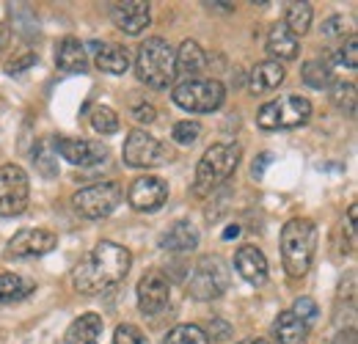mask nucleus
Wrapping results in <instances>:
<instances>
[{
    "label": "nucleus",
    "instance_id": "f257e3e1",
    "mask_svg": "<svg viewBox=\"0 0 358 344\" xmlns=\"http://www.w3.org/2000/svg\"><path fill=\"white\" fill-rule=\"evenodd\" d=\"M133 267V254L110 240H102L91 248L72 273V284L83 295H99L119 287Z\"/></svg>",
    "mask_w": 358,
    "mask_h": 344
},
{
    "label": "nucleus",
    "instance_id": "f03ea898",
    "mask_svg": "<svg viewBox=\"0 0 358 344\" xmlns=\"http://www.w3.org/2000/svg\"><path fill=\"white\" fill-rule=\"evenodd\" d=\"M317 254V226L309 217H292L281 229V261L289 278H303Z\"/></svg>",
    "mask_w": 358,
    "mask_h": 344
},
{
    "label": "nucleus",
    "instance_id": "7ed1b4c3",
    "mask_svg": "<svg viewBox=\"0 0 358 344\" xmlns=\"http://www.w3.org/2000/svg\"><path fill=\"white\" fill-rule=\"evenodd\" d=\"M240 157H243L240 143H213L196 166L193 193L196 196H210L213 190H218L224 182H229V176L237 171Z\"/></svg>",
    "mask_w": 358,
    "mask_h": 344
},
{
    "label": "nucleus",
    "instance_id": "20e7f679",
    "mask_svg": "<svg viewBox=\"0 0 358 344\" xmlns=\"http://www.w3.org/2000/svg\"><path fill=\"white\" fill-rule=\"evenodd\" d=\"M135 75L141 83H146L149 88H163L174 86V47L160 39V36H152L138 47V55H135Z\"/></svg>",
    "mask_w": 358,
    "mask_h": 344
},
{
    "label": "nucleus",
    "instance_id": "39448f33",
    "mask_svg": "<svg viewBox=\"0 0 358 344\" xmlns=\"http://www.w3.org/2000/svg\"><path fill=\"white\" fill-rule=\"evenodd\" d=\"M312 119V102L306 96H278L265 102L257 113V124L262 129H292Z\"/></svg>",
    "mask_w": 358,
    "mask_h": 344
},
{
    "label": "nucleus",
    "instance_id": "423d86ee",
    "mask_svg": "<svg viewBox=\"0 0 358 344\" xmlns=\"http://www.w3.org/2000/svg\"><path fill=\"white\" fill-rule=\"evenodd\" d=\"M229 289V264L221 257H201L187 278V295L193 301H215Z\"/></svg>",
    "mask_w": 358,
    "mask_h": 344
},
{
    "label": "nucleus",
    "instance_id": "0eeeda50",
    "mask_svg": "<svg viewBox=\"0 0 358 344\" xmlns=\"http://www.w3.org/2000/svg\"><path fill=\"white\" fill-rule=\"evenodd\" d=\"M171 99L187 113H213L224 105L226 88L221 80H182L171 91Z\"/></svg>",
    "mask_w": 358,
    "mask_h": 344
},
{
    "label": "nucleus",
    "instance_id": "6e6552de",
    "mask_svg": "<svg viewBox=\"0 0 358 344\" xmlns=\"http://www.w3.org/2000/svg\"><path fill=\"white\" fill-rule=\"evenodd\" d=\"M122 185L119 182H96L89 185L83 190H78L72 196V207L75 213L89 220H99V217H108L116 213V207L122 204Z\"/></svg>",
    "mask_w": 358,
    "mask_h": 344
},
{
    "label": "nucleus",
    "instance_id": "1a4fd4ad",
    "mask_svg": "<svg viewBox=\"0 0 358 344\" xmlns=\"http://www.w3.org/2000/svg\"><path fill=\"white\" fill-rule=\"evenodd\" d=\"M122 157L130 169H157V166L171 163V152L146 129H133L127 135Z\"/></svg>",
    "mask_w": 358,
    "mask_h": 344
},
{
    "label": "nucleus",
    "instance_id": "9d476101",
    "mask_svg": "<svg viewBox=\"0 0 358 344\" xmlns=\"http://www.w3.org/2000/svg\"><path fill=\"white\" fill-rule=\"evenodd\" d=\"M28 196H31L28 173L14 163L3 166L0 169V217L22 215L28 210Z\"/></svg>",
    "mask_w": 358,
    "mask_h": 344
},
{
    "label": "nucleus",
    "instance_id": "9b49d317",
    "mask_svg": "<svg viewBox=\"0 0 358 344\" xmlns=\"http://www.w3.org/2000/svg\"><path fill=\"white\" fill-rule=\"evenodd\" d=\"M55 149L66 163L80 169L102 166L110 157V149L102 141H86V138H55Z\"/></svg>",
    "mask_w": 358,
    "mask_h": 344
},
{
    "label": "nucleus",
    "instance_id": "f8f14e48",
    "mask_svg": "<svg viewBox=\"0 0 358 344\" xmlns=\"http://www.w3.org/2000/svg\"><path fill=\"white\" fill-rule=\"evenodd\" d=\"M169 201V185L160 176H138L127 190V204L135 213H157Z\"/></svg>",
    "mask_w": 358,
    "mask_h": 344
},
{
    "label": "nucleus",
    "instance_id": "ddd939ff",
    "mask_svg": "<svg viewBox=\"0 0 358 344\" xmlns=\"http://www.w3.org/2000/svg\"><path fill=\"white\" fill-rule=\"evenodd\" d=\"M135 295H138L141 314L155 317V314H160L169 306V301H171V284H169V278L160 270H149L146 275H141Z\"/></svg>",
    "mask_w": 358,
    "mask_h": 344
},
{
    "label": "nucleus",
    "instance_id": "4468645a",
    "mask_svg": "<svg viewBox=\"0 0 358 344\" xmlns=\"http://www.w3.org/2000/svg\"><path fill=\"white\" fill-rule=\"evenodd\" d=\"M58 248V237L45 229H22L8 240V257L11 259H36Z\"/></svg>",
    "mask_w": 358,
    "mask_h": 344
},
{
    "label": "nucleus",
    "instance_id": "2eb2a0df",
    "mask_svg": "<svg viewBox=\"0 0 358 344\" xmlns=\"http://www.w3.org/2000/svg\"><path fill=\"white\" fill-rule=\"evenodd\" d=\"M110 20H113V25H116L122 34H127V36H141V34L149 28V22H152V8H149V3H143V0L113 3V6H110Z\"/></svg>",
    "mask_w": 358,
    "mask_h": 344
},
{
    "label": "nucleus",
    "instance_id": "dca6fc26",
    "mask_svg": "<svg viewBox=\"0 0 358 344\" xmlns=\"http://www.w3.org/2000/svg\"><path fill=\"white\" fill-rule=\"evenodd\" d=\"M234 270L251 287H262L268 281V257L257 245H240L234 254Z\"/></svg>",
    "mask_w": 358,
    "mask_h": 344
},
{
    "label": "nucleus",
    "instance_id": "f3484780",
    "mask_svg": "<svg viewBox=\"0 0 358 344\" xmlns=\"http://www.w3.org/2000/svg\"><path fill=\"white\" fill-rule=\"evenodd\" d=\"M207 69V52L201 50V44L193 39H185L174 50V72L182 75L185 80H199V75Z\"/></svg>",
    "mask_w": 358,
    "mask_h": 344
},
{
    "label": "nucleus",
    "instance_id": "a211bd4d",
    "mask_svg": "<svg viewBox=\"0 0 358 344\" xmlns=\"http://www.w3.org/2000/svg\"><path fill=\"white\" fill-rule=\"evenodd\" d=\"M160 248L171 254H185V251L199 248V229L190 220H177L169 231L160 234Z\"/></svg>",
    "mask_w": 358,
    "mask_h": 344
},
{
    "label": "nucleus",
    "instance_id": "6ab92c4d",
    "mask_svg": "<svg viewBox=\"0 0 358 344\" xmlns=\"http://www.w3.org/2000/svg\"><path fill=\"white\" fill-rule=\"evenodd\" d=\"M55 64H58L61 72H72V75L86 72L89 69V55H86V47L80 44V39H75V36L61 39L55 47Z\"/></svg>",
    "mask_w": 358,
    "mask_h": 344
},
{
    "label": "nucleus",
    "instance_id": "aec40b11",
    "mask_svg": "<svg viewBox=\"0 0 358 344\" xmlns=\"http://www.w3.org/2000/svg\"><path fill=\"white\" fill-rule=\"evenodd\" d=\"M287 72L278 61H259L251 72H248V91L251 94H268L284 83Z\"/></svg>",
    "mask_w": 358,
    "mask_h": 344
},
{
    "label": "nucleus",
    "instance_id": "412c9836",
    "mask_svg": "<svg viewBox=\"0 0 358 344\" xmlns=\"http://www.w3.org/2000/svg\"><path fill=\"white\" fill-rule=\"evenodd\" d=\"M102 328H105L102 317L89 311V314H80V317L66 328L64 339H66V344H99Z\"/></svg>",
    "mask_w": 358,
    "mask_h": 344
},
{
    "label": "nucleus",
    "instance_id": "4be33fe9",
    "mask_svg": "<svg viewBox=\"0 0 358 344\" xmlns=\"http://www.w3.org/2000/svg\"><path fill=\"white\" fill-rule=\"evenodd\" d=\"M273 336H275V344H306L309 325L301 322L292 311H281L273 322Z\"/></svg>",
    "mask_w": 358,
    "mask_h": 344
},
{
    "label": "nucleus",
    "instance_id": "5701e85b",
    "mask_svg": "<svg viewBox=\"0 0 358 344\" xmlns=\"http://www.w3.org/2000/svg\"><path fill=\"white\" fill-rule=\"evenodd\" d=\"M298 50H301L298 36H292L284 22H275L268 31V52L273 58H278V61H295L298 58Z\"/></svg>",
    "mask_w": 358,
    "mask_h": 344
},
{
    "label": "nucleus",
    "instance_id": "b1692460",
    "mask_svg": "<svg viewBox=\"0 0 358 344\" xmlns=\"http://www.w3.org/2000/svg\"><path fill=\"white\" fill-rule=\"evenodd\" d=\"M96 47V69L99 72H108V75H124L127 66H130V55L122 44L105 42V44H94Z\"/></svg>",
    "mask_w": 358,
    "mask_h": 344
},
{
    "label": "nucleus",
    "instance_id": "393cba45",
    "mask_svg": "<svg viewBox=\"0 0 358 344\" xmlns=\"http://www.w3.org/2000/svg\"><path fill=\"white\" fill-rule=\"evenodd\" d=\"M34 166L45 179H55L58 176V149H55V138L47 135L34 146Z\"/></svg>",
    "mask_w": 358,
    "mask_h": 344
},
{
    "label": "nucleus",
    "instance_id": "a878e982",
    "mask_svg": "<svg viewBox=\"0 0 358 344\" xmlns=\"http://www.w3.org/2000/svg\"><path fill=\"white\" fill-rule=\"evenodd\" d=\"M301 78H303V83L309 88L322 91V88L331 86V80H334V66H331L328 58H314V61H306L301 66Z\"/></svg>",
    "mask_w": 358,
    "mask_h": 344
},
{
    "label": "nucleus",
    "instance_id": "bb28decb",
    "mask_svg": "<svg viewBox=\"0 0 358 344\" xmlns=\"http://www.w3.org/2000/svg\"><path fill=\"white\" fill-rule=\"evenodd\" d=\"M36 289V284L31 278L14 275V273H0V303H14L28 298Z\"/></svg>",
    "mask_w": 358,
    "mask_h": 344
},
{
    "label": "nucleus",
    "instance_id": "cd10ccee",
    "mask_svg": "<svg viewBox=\"0 0 358 344\" xmlns=\"http://www.w3.org/2000/svg\"><path fill=\"white\" fill-rule=\"evenodd\" d=\"M314 20V8L312 3H289L287 6V17H284V25L292 36H303L309 28H312Z\"/></svg>",
    "mask_w": 358,
    "mask_h": 344
},
{
    "label": "nucleus",
    "instance_id": "c85d7f7f",
    "mask_svg": "<svg viewBox=\"0 0 358 344\" xmlns=\"http://www.w3.org/2000/svg\"><path fill=\"white\" fill-rule=\"evenodd\" d=\"M331 102H334L348 119H353V116H356V83H350V80L334 83V86H331Z\"/></svg>",
    "mask_w": 358,
    "mask_h": 344
},
{
    "label": "nucleus",
    "instance_id": "c756f323",
    "mask_svg": "<svg viewBox=\"0 0 358 344\" xmlns=\"http://www.w3.org/2000/svg\"><path fill=\"white\" fill-rule=\"evenodd\" d=\"M163 344H210V336L199 325H177L169 331Z\"/></svg>",
    "mask_w": 358,
    "mask_h": 344
},
{
    "label": "nucleus",
    "instance_id": "7c9ffc66",
    "mask_svg": "<svg viewBox=\"0 0 358 344\" xmlns=\"http://www.w3.org/2000/svg\"><path fill=\"white\" fill-rule=\"evenodd\" d=\"M91 127L96 129L99 135H113V132H119V116H116V110L108 108V105H96L94 113H91Z\"/></svg>",
    "mask_w": 358,
    "mask_h": 344
},
{
    "label": "nucleus",
    "instance_id": "2f4dec72",
    "mask_svg": "<svg viewBox=\"0 0 358 344\" xmlns=\"http://www.w3.org/2000/svg\"><path fill=\"white\" fill-rule=\"evenodd\" d=\"M171 138H174V143H179V146H193L201 138V124L199 122H190V119L177 122L174 129H171Z\"/></svg>",
    "mask_w": 358,
    "mask_h": 344
},
{
    "label": "nucleus",
    "instance_id": "473e14b6",
    "mask_svg": "<svg viewBox=\"0 0 358 344\" xmlns=\"http://www.w3.org/2000/svg\"><path fill=\"white\" fill-rule=\"evenodd\" d=\"M113 344H149L146 339V334L133 325V322H124V325H119L116 328V334H113Z\"/></svg>",
    "mask_w": 358,
    "mask_h": 344
},
{
    "label": "nucleus",
    "instance_id": "72a5a7b5",
    "mask_svg": "<svg viewBox=\"0 0 358 344\" xmlns=\"http://www.w3.org/2000/svg\"><path fill=\"white\" fill-rule=\"evenodd\" d=\"M34 64H36V52H34V50H20V52H14V55L6 61V72H8V75H20V72L31 69Z\"/></svg>",
    "mask_w": 358,
    "mask_h": 344
},
{
    "label": "nucleus",
    "instance_id": "f704fd0d",
    "mask_svg": "<svg viewBox=\"0 0 358 344\" xmlns=\"http://www.w3.org/2000/svg\"><path fill=\"white\" fill-rule=\"evenodd\" d=\"M292 314L301 320V322H306V325H314L317 322V314H320V308H317V303L312 298H298L295 306H292Z\"/></svg>",
    "mask_w": 358,
    "mask_h": 344
},
{
    "label": "nucleus",
    "instance_id": "c9c22d12",
    "mask_svg": "<svg viewBox=\"0 0 358 344\" xmlns=\"http://www.w3.org/2000/svg\"><path fill=\"white\" fill-rule=\"evenodd\" d=\"M339 61H342L348 69H356L358 66V39L356 36H348L345 47L339 50Z\"/></svg>",
    "mask_w": 358,
    "mask_h": 344
},
{
    "label": "nucleus",
    "instance_id": "e433bc0d",
    "mask_svg": "<svg viewBox=\"0 0 358 344\" xmlns=\"http://www.w3.org/2000/svg\"><path fill=\"white\" fill-rule=\"evenodd\" d=\"M133 119L135 122H141V124H152V122L157 119V110H155V105L141 102V105H135L133 108Z\"/></svg>",
    "mask_w": 358,
    "mask_h": 344
},
{
    "label": "nucleus",
    "instance_id": "4c0bfd02",
    "mask_svg": "<svg viewBox=\"0 0 358 344\" xmlns=\"http://www.w3.org/2000/svg\"><path fill=\"white\" fill-rule=\"evenodd\" d=\"M270 163H273V155H270V152H262V155L254 160V166H251L254 179H262V176H265V169H268Z\"/></svg>",
    "mask_w": 358,
    "mask_h": 344
},
{
    "label": "nucleus",
    "instance_id": "58836bf2",
    "mask_svg": "<svg viewBox=\"0 0 358 344\" xmlns=\"http://www.w3.org/2000/svg\"><path fill=\"white\" fill-rule=\"evenodd\" d=\"M210 336H215L218 342H226V339L231 336V328L226 325L224 320H213V322H210Z\"/></svg>",
    "mask_w": 358,
    "mask_h": 344
},
{
    "label": "nucleus",
    "instance_id": "ea45409f",
    "mask_svg": "<svg viewBox=\"0 0 358 344\" xmlns=\"http://www.w3.org/2000/svg\"><path fill=\"white\" fill-rule=\"evenodd\" d=\"M345 31V17H331L325 25H322V34L325 36H339Z\"/></svg>",
    "mask_w": 358,
    "mask_h": 344
},
{
    "label": "nucleus",
    "instance_id": "a19ab883",
    "mask_svg": "<svg viewBox=\"0 0 358 344\" xmlns=\"http://www.w3.org/2000/svg\"><path fill=\"white\" fill-rule=\"evenodd\" d=\"M334 344H356V328H348V331H339Z\"/></svg>",
    "mask_w": 358,
    "mask_h": 344
},
{
    "label": "nucleus",
    "instance_id": "79ce46f5",
    "mask_svg": "<svg viewBox=\"0 0 358 344\" xmlns=\"http://www.w3.org/2000/svg\"><path fill=\"white\" fill-rule=\"evenodd\" d=\"M8 42H11V31H8V25L0 22V50H6Z\"/></svg>",
    "mask_w": 358,
    "mask_h": 344
},
{
    "label": "nucleus",
    "instance_id": "37998d69",
    "mask_svg": "<svg viewBox=\"0 0 358 344\" xmlns=\"http://www.w3.org/2000/svg\"><path fill=\"white\" fill-rule=\"evenodd\" d=\"M240 344H270L268 339H257V336H254V339H245V342H240Z\"/></svg>",
    "mask_w": 358,
    "mask_h": 344
}]
</instances>
